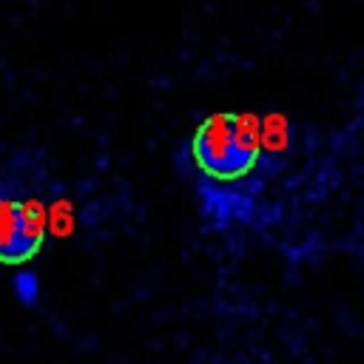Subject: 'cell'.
<instances>
[{"mask_svg":"<svg viewBox=\"0 0 364 364\" xmlns=\"http://www.w3.org/2000/svg\"><path fill=\"white\" fill-rule=\"evenodd\" d=\"M262 151V134L247 114H210L191 136V156L202 173L219 182L242 179L253 171Z\"/></svg>","mask_w":364,"mask_h":364,"instance_id":"obj_1","label":"cell"},{"mask_svg":"<svg viewBox=\"0 0 364 364\" xmlns=\"http://www.w3.org/2000/svg\"><path fill=\"white\" fill-rule=\"evenodd\" d=\"M14 293L23 304H34L37 301V276L28 273V270H20L14 276Z\"/></svg>","mask_w":364,"mask_h":364,"instance_id":"obj_3","label":"cell"},{"mask_svg":"<svg viewBox=\"0 0 364 364\" xmlns=\"http://www.w3.org/2000/svg\"><path fill=\"white\" fill-rule=\"evenodd\" d=\"M46 242V210L31 199H0V264H23Z\"/></svg>","mask_w":364,"mask_h":364,"instance_id":"obj_2","label":"cell"}]
</instances>
